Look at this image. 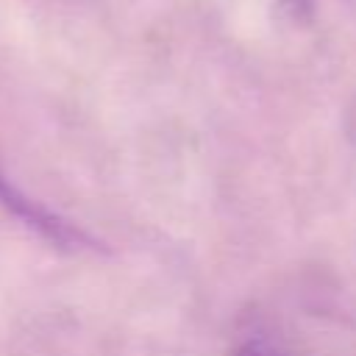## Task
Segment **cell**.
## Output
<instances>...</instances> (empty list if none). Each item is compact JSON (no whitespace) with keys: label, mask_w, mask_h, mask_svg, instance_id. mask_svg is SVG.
<instances>
[{"label":"cell","mask_w":356,"mask_h":356,"mask_svg":"<svg viewBox=\"0 0 356 356\" xmlns=\"http://www.w3.org/2000/svg\"><path fill=\"white\" fill-rule=\"evenodd\" d=\"M0 206L14 214L22 225H28L31 231H36L42 239L53 242L56 248H67V250H81V248H97L81 228H75L72 222L61 220L58 214H53L50 209H44L42 203L31 200L19 186H14L3 172H0Z\"/></svg>","instance_id":"6da1fadb"},{"label":"cell","mask_w":356,"mask_h":356,"mask_svg":"<svg viewBox=\"0 0 356 356\" xmlns=\"http://www.w3.org/2000/svg\"><path fill=\"white\" fill-rule=\"evenodd\" d=\"M275 14L286 22L306 25L314 17V0H275Z\"/></svg>","instance_id":"7a4b0ae2"},{"label":"cell","mask_w":356,"mask_h":356,"mask_svg":"<svg viewBox=\"0 0 356 356\" xmlns=\"http://www.w3.org/2000/svg\"><path fill=\"white\" fill-rule=\"evenodd\" d=\"M236 356H284V353H278L273 348H264V345H245Z\"/></svg>","instance_id":"3957f363"},{"label":"cell","mask_w":356,"mask_h":356,"mask_svg":"<svg viewBox=\"0 0 356 356\" xmlns=\"http://www.w3.org/2000/svg\"><path fill=\"white\" fill-rule=\"evenodd\" d=\"M345 3H348V6H350V8L356 11V0H345Z\"/></svg>","instance_id":"277c9868"}]
</instances>
